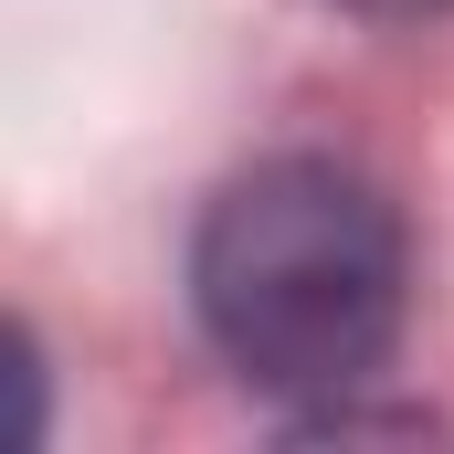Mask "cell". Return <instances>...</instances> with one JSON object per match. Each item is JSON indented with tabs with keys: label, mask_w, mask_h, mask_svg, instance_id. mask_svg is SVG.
Listing matches in <instances>:
<instances>
[{
	"label": "cell",
	"mask_w": 454,
	"mask_h": 454,
	"mask_svg": "<svg viewBox=\"0 0 454 454\" xmlns=\"http://www.w3.org/2000/svg\"><path fill=\"white\" fill-rule=\"evenodd\" d=\"M191 307L254 391H348L402 339V223L339 159H264L201 212Z\"/></svg>",
	"instance_id": "1"
},
{
	"label": "cell",
	"mask_w": 454,
	"mask_h": 454,
	"mask_svg": "<svg viewBox=\"0 0 454 454\" xmlns=\"http://www.w3.org/2000/svg\"><path fill=\"white\" fill-rule=\"evenodd\" d=\"M359 11H423V0H359Z\"/></svg>",
	"instance_id": "2"
}]
</instances>
